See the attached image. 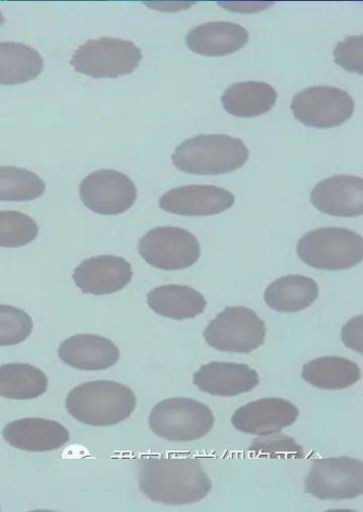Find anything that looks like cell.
Instances as JSON below:
<instances>
[{
    "mask_svg": "<svg viewBox=\"0 0 363 512\" xmlns=\"http://www.w3.org/2000/svg\"><path fill=\"white\" fill-rule=\"evenodd\" d=\"M33 322L27 312L8 305H0V346L24 342L31 334Z\"/></svg>",
    "mask_w": 363,
    "mask_h": 512,
    "instance_id": "obj_28",
    "label": "cell"
},
{
    "mask_svg": "<svg viewBox=\"0 0 363 512\" xmlns=\"http://www.w3.org/2000/svg\"><path fill=\"white\" fill-rule=\"evenodd\" d=\"M306 492L320 500H351L363 493V465L351 457L317 459L306 480Z\"/></svg>",
    "mask_w": 363,
    "mask_h": 512,
    "instance_id": "obj_9",
    "label": "cell"
},
{
    "mask_svg": "<svg viewBox=\"0 0 363 512\" xmlns=\"http://www.w3.org/2000/svg\"><path fill=\"white\" fill-rule=\"evenodd\" d=\"M79 194L87 208L102 216H117L137 201V188L127 175L113 170H99L81 181Z\"/></svg>",
    "mask_w": 363,
    "mask_h": 512,
    "instance_id": "obj_11",
    "label": "cell"
},
{
    "mask_svg": "<svg viewBox=\"0 0 363 512\" xmlns=\"http://www.w3.org/2000/svg\"><path fill=\"white\" fill-rule=\"evenodd\" d=\"M225 110L238 118H255L269 112L277 101L276 90L267 82L242 81L222 95Z\"/></svg>",
    "mask_w": 363,
    "mask_h": 512,
    "instance_id": "obj_21",
    "label": "cell"
},
{
    "mask_svg": "<svg viewBox=\"0 0 363 512\" xmlns=\"http://www.w3.org/2000/svg\"><path fill=\"white\" fill-rule=\"evenodd\" d=\"M141 61V49L134 42L105 37L82 44L71 64L76 72L93 78H117L134 72Z\"/></svg>",
    "mask_w": 363,
    "mask_h": 512,
    "instance_id": "obj_5",
    "label": "cell"
},
{
    "mask_svg": "<svg viewBox=\"0 0 363 512\" xmlns=\"http://www.w3.org/2000/svg\"><path fill=\"white\" fill-rule=\"evenodd\" d=\"M291 110L303 124L317 128H332L352 118L355 110L353 97L335 87H310L293 97Z\"/></svg>",
    "mask_w": 363,
    "mask_h": 512,
    "instance_id": "obj_10",
    "label": "cell"
},
{
    "mask_svg": "<svg viewBox=\"0 0 363 512\" xmlns=\"http://www.w3.org/2000/svg\"><path fill=\"white\" fill-rule=\"evenodd\" d=\"M244 142L227 135H200L176 147L175 167L188 174L221 175L237 171L249 160Z\"/></svg>",
    "mask_w": 363,
    "mask_h": 512,
    "instance_id": "obj_3",
    "label": "cell"
},
{
    "mask_svg": "<svg viewBox=\"0 0 363 512\" xmlns=\"http://www.w3.org/2000/svg\"><path fill=\"white\" fill-rule=\"evenodd\" d=\"M299 415V409L286 400L262 399L237 409L231 423L242 433L267 436L293 425Z\"/></svg>",
    "mask_w": 363,
    "mask_h": 512,
    "instance_id": "obj_13",
    "label": "cell"
},
{
    "mask_svg": "<svg viewBox=\"0 0 363 512\" xmlns=\"http://www.w3.org/2000/svg\"><path fill=\"white\" fill-rule=\"evenodd\" d=\"M3 436L13 448L26 452H51L70 441L68 429L60 423L35 418L9 423Z\"/></svg>",
    "mask_w": 363,
    "mask_h": 512,
    "instance_id": "obj_17",
    "label": "cell"
},
{
    "mask_svg": "<svg viewBox=\"0 0 363 512\" xmlns=\"http://www.w3.org/2000/svg\"><path fill=\"white\" fill-rule=\"evenodd\" d=\"M362 338V317L352 319L342 329V340L348 348H351L359 353H362L361 348Z\"/></svg>",
    "mask_w": 363,
    "mask_h": 512,
    "instance_id": "obj_31",
    "label": "cell"
},
{
    "mask_svg": "<svg viewBox=\"0 0 363 512\" xmlns=\"http://www.w3.org/2000/svg\"><path fill=\"white\" fill-rule=\"evenodd\" d=\"M140 256L152 267L164 271L190 268L201 257V244L187 229L156 227L139 241Z\"/></svg>",
    "mask_w": 363,
    "mask_h": 512,
    "instance_id": "obj_8",
    "label": "cell"
},
{
    "mask_svg": "<svg viewBox=\"0 0 363 512\" xmlns=\"http://www.w3.org/2000/svg\"><path fill=\"white\" fill-rule=\"evenodd\" d=\"M5 23V16L2 11H0V26Z\"/></svg>",
    "mask_w": 363,
    "mask_h": 512,
    "instance_id": "obj_32",
    "label": "cell"
},
{
    "mask_svg": "<svg viewBox=\"0 0 363 512\" xmlns=\"http://www.w3.org/2000/svg\"><path fill=\"white\" fill-rule=\"evenodd\" d=\"M267 336L266 324L246 307H227L204 332L211 348L220 352L249 354L260 348Z\"/></svg>",
    "mask_w": 363,
    "mask_h": 512,
    "instance_id": "obj_7",
    "label": "cell"
},
{
    "mask_svg": "<svg viewBox=\"0 0 363 512\" xmlns=\"http://www.w3.org/2000/svg\"><path fill=\"white\" fill-rule=\"evenodd\" d=\"M137 398L131 389L115 382L96 381L74 388L66 399L69 414L91 426H112L128 419Z\"/></svg>",
    "mask_w": 363,
    "mask_h": 512,
    "instance_id": "obj_2",
    "label": "cell"
},
{
    "mask_svg": "<svg viewBox=\"0 0 363 512\" xmlns=\"http://www.w3.org/2000/svg\"><path fill=\"white\" fill-rule=\"evenodd\" d=\"M147 304L157 315L173 320L193 319L207 308L205 297L188 286L165 285L147 294Z\"/></svg>",
    "mask_w": 363,
    "mask_h": 512,
    "instance_id": "obj_20",
    "label": "cell"
},
{
    "mask_svg": "<svg viewBox=\"0 0 363 512\" xmlns=\"http://www.w3.org/2000/svg\"><path fill=\"white\" fill-rule=\"evenodd\" d=\"M47 377L40 369L26 363L0 367V396L9 400H33L44 394Z\"/></svg>",
    "mask_w": 363,
    "mask_h": 512,
    "instance_id": "obj_25",
    "label": "cell"
},
{
    "mask_svg": "<svg viewBox=\"0 0 363 512\" xmlns=\"http://www.w3.org/2000/svg\"><path fill=\"white\" fill-rule=\"evenodd\" d=\"M250 40V33L233 22L214 21L191 29L186 42L193 53L203 56H225L236 53Z\"/></svg>",
    "mask_w": 363,
    "mask_h": 512,
    "instance_id": "obj_19",
    "label": "cell"
},
{
    "mask_svg": "<svg viewBox=\"0 0 363 512\" xmlns=\"http://www.w3.org/2000/svg\"><path fill=\"white\" fill-rule=\"evenodd\" d=\"M193 383L208 394L231 398L251 392L260 384V378L254 369L242 363L214 361L194 373Z\"/></svg>",
    "mask_w": 363,
    "mask_h": 512,
    "instance_id": "obj_16",
    "label": "cell"
},
{
    "mask_svg": "<svg viewBox=\"0 0 363 512\" xmlns=\"http://www.w3.org/2000/svg\"><path fill=\"white\" fill-rule=\"evenodd\" d=\"M316 280L289 275L275 280L264 292V301L278 312H297L316 302L319 296Z\"/></svg>",
    "mask_w": 363,
    "mask_h": 512,
    "instance_id": "obj_22",
    "label": "cell"
},
{
    "mask_svg": "<svg viewBox=\"0 0 363 512\" xmlns=\"http://www.w3.org/2000/svg\"><path fill=\"white\" fill-rule=\"evenodd\" d=\"M310 201L333 217L355 218L363 213V180L353 175H335L313 188Z\"/></svg>",
    "mask_w": 363,
    "mask_h": 512,
    "instance_id": "obj_14",
    "label": "cell"
},
{
    "mask_svg": "<svg viewBox=\"0 0 363 512\" xmlns=\"http://www.w3.org/2000/svg\"><path fill=\"white\" fill-rule=\"evenodd\" d=\"M335 60L344 69L358 74L362 73V36L348 37L337 44L334 51Z\"/></svg>",
    "mask_w": 363,
    "mask_h": 512,
    "instance_id": "obj_30",
    "label": "cell"
},
{
    "mask_svg": "<svg viewBox=\"0 0 363 512\" xmlns=\"http://www.w3.org/2000/svg\"><path fill=\"white\" fill-rule=\"evenodd\" d=\"M297 255L307 266L318 270L352 269L363 260V238L346 228H318L297 243Z\"/></svg>",
    "mask_w": 363,
    "mask_h": 512,
    "instance_id": "obj_4",
    "label": "cell"
},
{
    "mask_svg": "<svg viewBox=\"0 0 363 512\" xmlns=\"http://www.w3.org/2000/svg\"><path fill=\"white\" fill-rule=\"evenodd\" d=\"M45 188L44 180L31 171L0 167V201H33L43 195Z\"/></svg>",
    "mask_w": 363,
    "mask_h": 512,
    "instance_id": "obj_26",
    "label": "cell"
},
{
    "mask_svg": "<svg viewBox=\"0 0 363 512\" xmlns=\"http://www.w3.org/2000/svg\"><path fill=\"white\" fill-rule=\"evenodd\" d=\"M134 275L131 264L117 256L91 257L75 269V285L84 293L106 295L123 290Z\"/></svg>",
    "mask_w": 363,
    "mask_h": 512,
    "instance_id": "obj_15",
    "label": "cell"
},
{
    "mask_svg": "<svg viewBox=\"0 0 363 512\" xmlns=\"http://www.w3.org/2000/svg\"><path fill=\"white\" fill-rule=\"evenodd\" d=\"M235 195L230 191L211 185L181 186L165 192L159 206L178 216H214L234 206Z\"/></svg>",
    "mask_w": 363,
    "mask_h": 512,
    "instance_id": "obj_12",
    "label": "cell"
},
{
    "mask_svg": "<svg viewBox=\"0 0 363 512\" xmlns=\"http://www.w3.org/2000/svg\"><path fill=\"white\" fill-rule=\"evenodd\" d=\"M302 376L311 386L324 390H344L360 381L361 372L355 362L342 357H322L303 368Z\"/></svg>",
    "mask_w": 363,
    "mask_h": 512,
    "instance_id": "obj_24",
    "label": "cell"
},
{
    "mask_svg": "<svg viewBox=\"0 0 363 512\" xmlns=\"http://www.w3.org/2000/svg\"><path fill=\"white\" fill-rule=\"evenodd\" d=\"M250 451L270 458H303L304 449L294 439L276 433L253 441Z\"/></svg>",
    "mask_w": 363,
    "mask_h": 512,
    "instance_id": "obj_29",
    "label": "cell"
},
{
    "mask_svg": "<svg viewBox=\"0 0 363 512\" xmlns=\"http://www.w3.org/2000/svg\"><path fill=\"white\" fill-rule=\"evenodd\" d=\"M44 69L40 53L28 45L0 42V85L25 84L37 78Z\"/></svg>",
    "mask_w": 363,
    "mask_h": 512,
    "instance_id": "obj_23",
    "label": "cell"
},
{
    "mask_svg": "<svg viewBox=\"0 0 363 512\" xmlns=\"http://www.w3.org/2000/svg\"><path fill=\"white\" fill-rule=\"evenodd\" d=\"M139 484L148 499L173 506L200 502L212 489L200 460L193 457H144Z\"/></svg>",
    "mask_w": 363,
    "mask_h": 512,
    "instance_id": "obj_1",
    "label": "cell"
},
{
    "mask_svg": "<svg viewBox=\"0 0 363 512\" xmlns=\"http://www.w3.org/2000/svg\"><path fill=\"white\" fill-rule=\"evenodd\" d=\"M39 234V226L19 211H0V247L14 249L35 241Z\"/></svg>",
    "mask_w": 363,
    "mask_h": 512,
    "instance_id": "obj_27",
    "label": "cell"
},
{
    "mask_svg": "<svg viewBox=\"0 0 363 512\" xmlns=\"http://www.w3.org/2000/svg\"><path fill=\"white\" fill-rule=\"evenodd\" d=\"M59 357L66 365L85 371L106 370L120 359V350L111 340L96 335H77L64 340Z\"/></svg>",
    "mask_w": 363,
    "mask_h": 512,
    "instance_id": "obj_18",
    "label": "cell"
},
{
    "mask_svg": "<svg viewBox=\"0 0 363 512\" xmlns=\"http://www.w3.org/2000/svg\"><path fill=\"white\" fill-rule=\"evenodd\" d=\"M213 425L214 416L208 406L185 398L160 402L150 416L152 432L169 441L201 439L211 432Z\"/></svg>",
    "mask_w": 363,
    "mask_h": 512,
    "instance_id": "obj_6",
    "label": "cell"
}]
</instances>
